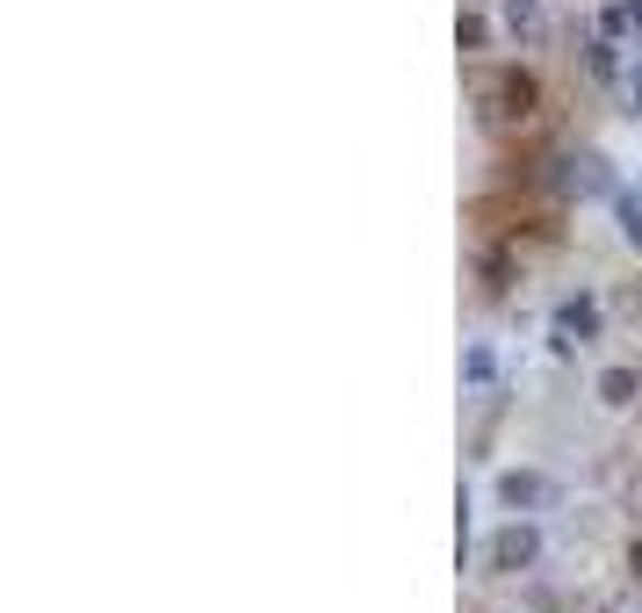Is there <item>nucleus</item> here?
<instances>
[{"label":"nucleus","instance_id":"nucleus-1","mask_svg":"<svg viewBox=\"0 0 642 613\" xmlns=\"http://www.w3.org/2000/svg\"><path fill=\"white\" fill-rule=\"evenodd\" d=\"M469 88H477V108H484V116H505V123H527V116H535V102H541V80L527 66L477 72Z\"/></svg>","mask_w":642,"mask_h":613},{"label":"nucleus","instance_id":"nucleus-2","mask_svg":"<svg viewBox=\"0 0 642 613\" xmlns=\"http://www.w3.org/2000/svg\"><path fill=\"white\" fill-rule=\"evenodd\" d=\"M541 563V527L527 520V512H513L505 527H491V542H484V570L491 578H527Z\"/></svg>","mask_w":642,"mask_h":613},{"label":"nucleus","instance_id":"nucleus-3","mask_svg":"<svg viewBox=\"0 0 642 613\" xmlns=\"http://www.w3.org/2000/svg\"><path fill=\"white\" fill-rule=\"evenodd\" d=\"M491 498H498L505 512H541V506H555V476H541V470H498L491 476Z\"/></svg>","mask_w":642,"mask_h":613},{"label":"nucleus","instance_id":"nucleus-4","mask_svg":"<svg viewBox=\"0 0 642 613\" xmlns=\"http://www.w3.org/2000/svg\"><path fill=\"white\" fill-rule=\"evenodd\" d=\"M592 397L607 404V412H628V404H642V368H628V361L599 368V375H592Z\"/></svg>","mask_w":642,"mask_h":613},{"label":"nucleus","instance_id":"nucleus-5","mask_svg":"<svg viewBox=\"0 0 642 613\" xmlns=\"http://www.w3.org/2000/svg\"><path fill=\"white\" fill-rule=\"evenodd\" d=\"M555 333L577 339V347L599 339V303H592V297H563V303H555Z\"/></svg>","mask_w":642,"mask_h":613},{"label":"nucleus","instance_id":"nucleus-6","mask_svg":"<svg viewBox=\"0 0 642 613\" xmlns=\"http://www.w3.org/2000/svg\"><path fill=\"white\" fill-rule=\"evenodd\" d=\"M498 22L520 36V44H541V36H549V15H541V0H505Z\"/></svg>","mask_w":642,"mask_h":613},{"label":"nucleus","instance_id":"nucleus-7","mask_svg":"<svg viewBox=\"0 0 642 613\" xmlns=\"http://www.w3.org/2000/svg\"><path fill=\"white\" fill-rule=\"evenodd\" d=\"M585 72L599 80V88H607V80H621V44H614L607 30H592V36H585Z\"/></svg>","mask_w":642,"mask_h":613},{"label":"nucleus","instance_id":"nucleus-8","mask_svg":"<svg viewBox=\"0 0 642 613\" xmlns=\"http://www.w3.org/2000/svg\"><path fill=\"white\" fill-rule=\"evenodd\" d=\"M599 30L607 36H635L642 30V0H607V8H599Z\"/></svg>","mask_w":642,"mask_h":613},{"label":"nucleus","instance_id":"nucleus-9","mask_svg":"<svg viewBox=\"0 0 642 613\" xmlns=\"http://www.w3.org/2000/svg\"><path fill=\"white\" fill-rule=\"evenodd\" d=\"M455 44H462V51H484V44H491V15L462 8V15H455Z\"/></svg>","mask_w":642,"mask_h":613},{"label":"nucleus","instance_id":"nucleus-10","mask_svg":"<svg viewBox=\"0 0 642 613\" xmlns=\"http://www.w3.org/2000/svg\"><path fill=\"white\" fill-rule=\"evenodd\" d=\"M477 275H484V289H491V297H498L505 281H513V253H498V245H484V253H477Z\"/></svg>","mask_w":642,"mask_h":613},{"label":"nucleus","instance_id":"nucleus-11","mask_svg":"<svg viewBox=\"0 0 642 613\" xmlns=\"http://www.w3.org/2000/svg\"><path fill=\"white\" fill-rule=\"evenodd\" d=\"M491 375H498V354H491L484 339H477V347H462V383H477V390H484Z\"/></svg>","mask_w":642,"mask_h":613},{"label":"nucleus","instance_id":"nucleus-12","mask_svg":"<svg viewBox=\"0 0 642 613\" xmlns=\"http://www.w3.org/2000/svg\"><path fill=\"white\" fill-rule=\"evenodd\" d=\"M614 224H621V239L642 253V195H614Z\"/></svg>","mask_w":642,"mask_h":613},{"label":"nucleus","instance_id":"nucleus-13","mask_svg":"<svg viewBox=\"0 0 642 613\" xmlns=\"http://www.w3.org/2000/svg\"><path fill=\"white\" fill-rule=\"evenodd\" d=\"M628 578L642 585V534H635V542H628Z\"/></svg>","mask_w":642,"mask_h":613},{"label":"nucleus","instance_id":"nucleus-14","mask_svg":"<svg viewBox=\"0 0 642 613\" xmlns=\"http://www.w3.org/2000/svg\"><path fill=\"white\" fill-rule=\"evenodd\" d=\"M628 102H635V108H628V116H642V80H635V94H628Z\"/></svg>","mask_w":642,"mask_h":613},{"label":"nucleus","instance_id":"nucleus-15","mask_svg":"<svg viewBox=\"0 0 642 613\" xmlns=\"http://www.w3.org/2000/svg\"><path fill=\"white\" fill-rule=\"evenodd\" d=\"M592 613H621V606H592Z\"/></svg>","mask_w":642,"mask_h":613},{"label":"nucleus","instance_id":"nucleus-16","mask_svg":"<svg viewBox=\"0 0 642 613\" xmlns=\"http://www.w3.org/2000/svg\"><path fill=\"white\" fill-rule=\"evenodd\" d=\"M635 80H642V58H635Z\"/></svg>","mask_w":642,"mask_h":613}]
</instances>
